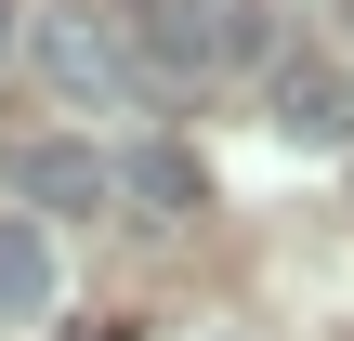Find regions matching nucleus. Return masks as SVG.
I'll return each mask as SVG.
<instances>
[{"label": "nucleus", "instance_id": "39448f33", "mask_svg": "<svg viewBox=\"0 0 354 341\" xmlns=\"http://www.w3.org/2000/svg\"><path fill=\"white\" fill-rule=\"evenodd\" d=\"M118 197H131L145 223H184V210L210 197V171H197V158H184L171 131H158V145H131V158H118Z\"/></svg>", "mask_w": 354, "mask_h": 341}, {"label": "nucleus", "instance_id": "20e7f679", "mask_svg": "<svg viewBox=\"0 0 354 341\" xmlns=\"http://www.w3.org/2000/svg\"><path fill=\"white\" fill-rule=\"evenodd\" d=\"M276 131L289 145H354V79L342 66H276Z\"/></svg>", "mask_w": 354, "mask_h": 341}, {"label": "nucleus", "instance_id": "f257e3e1", "mask_svg": "<svg viewBox=\"0 0 354 341\" xmlns=\"http://www.w3.org/2000/svg\"><path fill=\"white\" fill-rule=\"evenodd\" d=\"M118 26H131V53L158 79H210V66L263 53V13L250 0H118Z\"/></svg>", "mask_w": 354, "mask_h": 341}, {"label": "nucleus", "instance_id": "423d86ee", "mask_svg": "<svg viewBox=\"0 0 354 341\" xmlns=\"http://www.w3.org/2000/svg\"><path fill=\"white\" fill-rule=\"evenodd\" d=\"M53 289H66L53 237H39V223H0V329H39V315H53Z\"/></svg>", "mask_w": 354, "mask_h": 341}, {"label": "nucleus", "instance_id": "0eeeda50", "mask_svg": "<svg viewBox=\"0 0 354 341\" xmlns=\"http://www.w3.org/2000/svg\"><path fill=\"white\" fill-rule=\"evenodd\" d=\"M0 53H13V0H0Z\"/></svg>", "mask_w": 354, "mask_h": 341}, {"label": "nucleus", "instance_id": "7ed1b4c3", "mask_svg": "<svg viewBox=\"0 0 354 341\" xmlns=\"http://www.w3.org/2000/svg\"><path fill=\"white\" fill-rule=\"evenodd\" d=\"M0 184H13L26 210H105V197H118V171H105L92 145H13Z\"/></svg>", "mask_w": 354, "mask_h": 341}, {"label": "nucleus", "instance_id": "f03ea898", "mask_svg": "<svg viewBox=\"0 0 354 341\" xmlns=\"http://www.w3.org/2000/svg\"><path fill=\"white\" fill-rule=\"evenodd\" d=\"M39 79H53L66 105H145V79H158V66L131 53V26H118V13H92V0H79V13H39Z\"/></svg>", "mask_w": 354, "mask_h": 341}]
</instances>
